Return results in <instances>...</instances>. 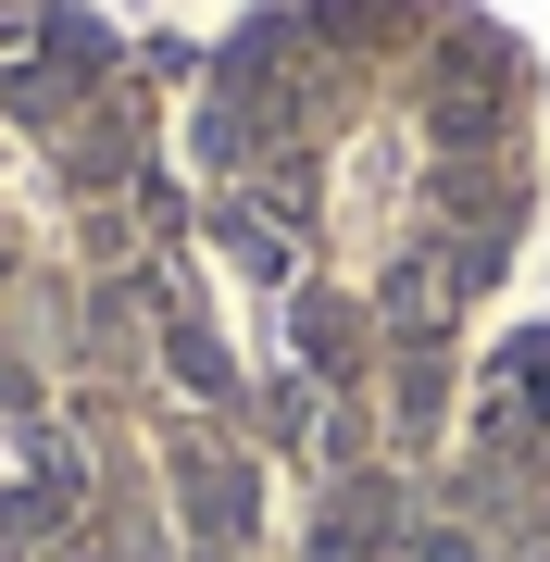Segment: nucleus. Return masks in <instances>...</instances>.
I'll use <instances>...</instances> for the list:
<instances>
[{"instance_id": "nucleus-1", "label": "nucleus", "mask_w": 550, "mask_h": 562, "mask_svg": "<svg viewBox=\"0 0 550 562\" xmlns=\"http://www.w3.org/2000/svg\"><path fill=\"white\" fill-rule=\"evenodd\" d=\"M176 513H188V538H201L213 562H238L250 538H263V475H250V450L213 438V425H188L176 438Z\"/></svg>"}, {"instance_id": "nucleus-2", "label": "nucleus", "mask_w": 550, "mask_h": 562, "mask_svg": "<svg viewBox=\"0 0 550 562\" xmlns=\"http://www.w3.org/2000/svg\"><path fill=\"white\" fill-rule=\"evenodd\" d=\"M313 562H413V487L388 462H338L313 513Z\"/></svg>"}]
</instances>
